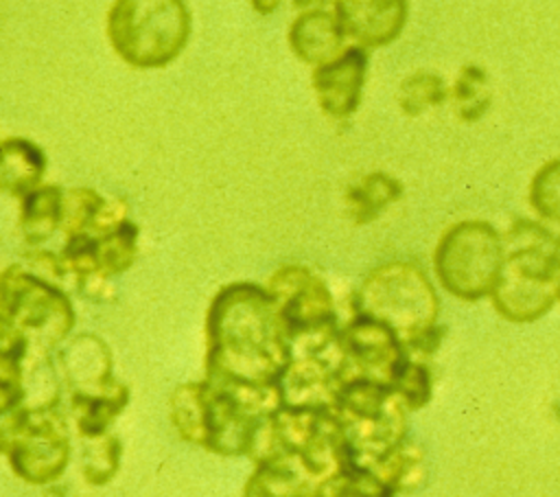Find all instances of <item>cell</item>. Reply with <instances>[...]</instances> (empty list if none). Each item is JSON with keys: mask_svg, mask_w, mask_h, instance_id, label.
I'll return each instance as SVG.
<instances>
[{"mask_svg": "<svg viewBox=\"0 0 560 497\" xmlns=\"http://www.w3.org/2000/svg\"><path fill=\"white\" fill-rule=\"evenodd\" d=\"M295 350L267 285L230 282L206 311V377L278 385Z\"/></svg>", "mask_w": 560, "mask_h": 497, "instance_id": "1", "label": "cell"}, {"mask_svg": "<svg viewBox=\"0 0 560 497\" xmlns=\"http://www.w3.org/2000/svg\"><path fill=\"white\" fill-rule=\"evenodd\" d=\"M171 423L182 440L217 455H247L262 423L282 407L278 385H249L217 377L173 390Z\"/></svg>", "mask_w": 560, "mask_h": 497, "instance_id": "2", "label": "cell"}, {"mask_svg": "<svg viewBox=\"0 0 560 497\" xmlns=\"http://www.w3.org/2000/svg\"><path fill=\"white\" fill-rule=\"evenodd\" d=\"M354 313L387 324L416 359H427L440 346V298L413 261H387L368 271L354 293Z\"/></svg>", "mask_w": 560, "mask_h": 497, "instance_id": "3", "label": "cell"}, {"mask_svg": "<svg viewBox=\"0 0 560 497\" xmlns=\"http://www.w3.org/2000/svg\"><path fill=\"white\" fill-rule=\"evenodd\" d=\"M74 326L68 293L48 276L9 265L0 278V352L44 361Z\"/></svg>", "mask_w": 560, "mask_h": 497, "instance_id": "4", "label": "cell"}, {"mask_svg": "<svg viewBox=\"0 0 560 497\" xmlns=\"http://www.w3.org/2000/svg\"><path fill=\"white\" fill-rule=\"evenodd\" d=\"M287 460L317 484L350 464L343 427L332 409L282 405L269 416L254 442L249 460Z\"/></svg>", "mask_w": 560, "mask_h": 497, "instance_id": "5", "label": "cell"}, {"mask_svg": "<svg viewBox=\"0 0 560 497\" xmlns=\"http://www.w3.org/2000/svg\"><path fill=\"white\" fill-rule=\"evenodd\" d=\"M192 15L186 0H114L105 15V35L127 66L158 70L188 46Z\"/></svg>", "mask_w": 560, "mask_h": 497, "instance_id": "6", "label": "cell"}, {"mask_svg": "<svg viewBox=\"0 0 560 497\" xmlns=\"http://www.w3.org/2000/svg\"><path fill=\"white\" fill-rule=\"evenodd\" d=\"M556 234L534 221H516L505 241V261L490 293L494 311L514 324L540 320L556 304L551 252Z\"/></svg>", "mask_w": 560, "mask_h": 497, "instance_id": "7", "label": "cell"}, {"mask_svg": "<svg viewBox=\"0 0 560 497\" xmlns=\"http://www.w3.org/2000/svg\"><path fill=\"white\" fill-rule=\"evenodd\" d=\"M343 427L350 464L374 469L387 453L407 440L409 407L400 394L376 381H343L335 407Z\"/></svg>", "mask_w": 560, "mask_h": 497, "instance_id": "8", "label": "cell"}, {"mask_svg": "<svg viewBox=\"0 0 560 497\" xmlns=\"http://www.w3.org/2000/svg\"><path fill=\"white\" fill-rule=\"evenodd\" d=\"M503 261V236L481 219H464L446 228L433 252V269L442 289L466 302L492 293Z\"/></svg>", "mask_w": 560, "mask_h": 497, "instance_id": "9", "label": "cell"}, {"mask_svg": "<svg viewBox=\"0 0 560 497\" xmlns=\"http://www.w3.org/2000/svg\"><path fill=\"white\" fill-rule=\"evenodd\" d=\"M2 451L26 484L57 482L70 462L68 418L57 405H22L2 414Z\"/></svg>", "mask_w": 560, "mask_h": 497, "instance_id": "10", "label": "cell"}, {"mask_svg": "<svg viewBox=\"0 0 560 497\" xmlns=\"http://www.w3.org/2000/svg\"><path fill=\"white\" fill-rule=\"evenodd\" d=\"M267 289L280 307L295 352L326 350L337 344L341 326L332 291L322 276L304 265L287 263L269 276Z\"/></svg>", "mask_w": 560, "mask_h": 497, "instance_id": "11", "label": "cell"}, {"mask_svg": "<svg viewBox=\"0 0 560 497\" xmlns=\"http://www.w3.org/2000/svg\"><path fill=\"white\" fill-rule=\"evenodd\" d=\"M339 346L343 381L368 379L392 388L409 357L402 339L387 324L361 313H352L341 326Z\"/></svg>", "mask_w": 560, "mask_h": 497, "instance_id": "12", "label": "cell"}, {"mask_svg": "<svg viewBox=\"0 0 560 497\" xmlns=\"http://www.w3.org/2000/svg\"><path fill=\"white\" fill-rule=\"evenodd\" d=\"M343 385L339 339L326 350L295 352L278 381L282 405L332 409Z\"/></svg>", "mask_w": 560, "mask_h": 497, "instance_id": "13", "label": "cell"}, {"mask_svg": "<svg viewBox=\"0 0 560 497\" xmlns=\"http://www.w3.org/2000/svg\"><path fill=\"white\" fill-rule=\"evenodd\" d=\"M368 48L348 44L337 57L313 68L311 88L319 109L332 120L350 118L363 99L368 81Z\"/></svg>", "mask_w": 560, "mask_h": 497, "instance_id": "14", "label": "cell"}, {"mask_svg": "<svg viewBox=\"0 0 560 497\" xmlns=\"http://www.w3.org/2000/svg\"><path fill=\"white\" fill-rule=\"evenodd\" d=\"M332 9L350 44L368 50L400 37L407 24V0H332Z\"/></svg>", "mask_w": 560, "mask_h": 497, "instance_id": "15", "label": "cell"}, {"mask_svg": "<svg viewBox=\"0 0 560 497\" xmlns=\"http://www.w3.org/2000/svg\"><path fill=\"white\" fill-rule=\"evenodd\" d=\"M291 53L306 66L317 68L337 57L348 46V35L328 7H313L300 11L287 33Z\"/></svg>", "mask_w": 560, "mask_h": 497, "instance_id": "16", "label": "cell"}, {"mask_svg": "<svg viewBox=\"0 0 560 497\" xmlns=\"http://www.w3.org/2000/svg\"><path fill=\"white\" fill-rule=\"evenodd\" d=\"M59 363L70 392H90L114 381L109 348L96 335L83 333L70 339L59 352Z\"/></svg>", "mask_w": 560, "mask_h": 497, "instance_id": "17", "label": "cell"}, {"mask_svg": "<svg viewBox=\"0 0 560 497\" xmlns=\"http://www.w3.org/2000/svg\"><path fill=\"white\" fill-rule=\"evenodd\" d=\"M129 403V388L120 381H112L98 390L70 392V416L85 438H98L109 431L112 423L122 414Z\"/></svg>", "mask_w": 560, "mask_h": 497, "instance_id": "18", "label": "cell"}, {"mask_svg": "<svg viewBox=\"0 0 560 497\" xmlns=\"http://www.w3.org/2000/svg\"><path fill=\"white\" fill-rule=\"evenodd\" d=\"M46 173L44 151L28 138L9 136L0 147V186L11 197H26L42 186Z\"/></svg>", "mask_w": 560, "mask_h": 497, "instance_id": "19", "label": "cell"}, {"mask_svg": "<svg viewBox=\"0 0 560 497\" xmlns=\"http://www.w3.org/2000/svg\"><path fill=\"white\" fill-rule=\"evenodd\" d=\"M66 190L57 184H42L20 199V232L31 247H42L63 223Z\"/></svg>", "mask_w": 560, "mask_h": 497, "instance_id": "20", "label": "cell"}, {"mask_svg": "<svg viewBox=\"0 0 560 497\" xmlns=\"http://www.w3.org/2000/svg\"><path fill=\"white\" fill-rule=\"evenodd\" d=\"M402 197V184L383 171H370L352 180L346 188V210L352 223L365 226L378 219Z\"/></svg>", "mask_w": 560, "mask_h": 497, "instance_id": "21", "label": "cell"}, {"mask_svg": "<svg viewBox=\"0 0 560 497\" xmlns=\"http://www.w3.org/2000/svg\"><path fill=\"white\" fill-rule=\"evenodd\" d=\"M317 482L287 460H262L254 464L243 497H315Z\"/></svg>", "mask_w": 560, "mask_h": 497, "instance_id": "22", "label": "cell"}, {"mask_svg": "<svg viewBox=\"0 0 560 497\" xmlns=\"http://www.w3.org/2000/svg\"><path fill=\"white\" fill-rule=\"evenodd\" d=\"M396 495H409L424 486L429 477V462L422 444L407 438L392 453H387L372 469Z\"/></svg>", "mask_w": 560, "mask_h": 497, "instance_id": "23", "label": "cell"}, {"mask_svg": "<svg viewBox=\"0 0 560 497\" xmlns=\"http://www.w3.org/2000/svg\"><path fill=\"white\" fill-rule=\"evenodd\" d=\"M315 497H396V493L374 471L346 464L317 484Z\"/></svg>", "mask_w": 560, "mask_h": 497, "instance_id": "24", "label": "cell"}, {"mask_svg": "<svg viewBox=\"0 0 560 497\" xmlns=\"http://www.w3.org/2000/svg\"><path fill=\"white\" fill-rule=\"evenodd\" d=\"M490 99V83L483 68L472 63L464 66L451 88V101L457 118L464 123L479 120L488 112Z\"/></svg>", "mask_w": 560, "mask_h": 497, "instance_id": "25", "label": "cell"}, {"mask_svg": "<svg viewBox=\"0 0 560 497\" xmlns=\"http://www.w3.org/2000/svg\"><path fill=\"white\" fill-rule=\"evenodd\" d=\"M448 99L444 79L431 70H416L402 79L398 90L400 112L409 118H416L433 107H440Z\"/></svg>", "mask_w": 560, "mask_h": 497, "instance_id": "26", "label": "cell"}, {"mask_svg": "<svg viewBox=\"0 0 560 497\" xmlns=\"http://www.w3.org/2000/svg\"><path fill=\"white\" fill-rule=\"evenodd\" d=\"M120 455H122V442L116 434L107 431L98 438H85L83 460H81V473L85 482L92 486L107 484L120 466Z\"/></svg>", "mask_w": 560, "mask_h": 497, "instance_id": "27", "label": "cell"}, {"mask_svg": "<svg viewBox=\"0 0 560 497\" xmlns=\"http://www.w3.org/2000/svg\"><path fill=\"white\" fill-rule=\"evenodd\" d=\"M529 204L538 217L560 226V158L545 162L529 182Z\"/></svg>", "mask_w": 560, "mask_h": 497, "instance_id": "28", "label": "cell"}, {"mask_svg": "<svg viewBox=\"0 0 560 497\" xmlns=\"http://www.w3.org/2000/svg\"><path fill=\"white\" fill-rule=\"evenodd\" d=\"M392 388L400 394L407 407L416 412V409H422L433 396V374L424 363V359H416L409 355L398 377L394 379Z\"/></svg>", "mask_w": 560, "mask_h": 497, "instance_id": "29", "label": "cell"}, {"mask_svg": "<svg viewBox=\"0 0 560 497\" xmlns=\"http://www.w3.org/2000/svg\"><path fill=\"white\" fill-rule=\"evenodd\" d=\"M551 278H553V287H556V296L560 300V236L556 239V245L551 252Z\"/></svg>", "mask_w": 560, "mask_h": 497, "instance_id": "30", "label": "cell"}, {"mask_svg": "<svg viewBox=\"0 0 560 497\" xmlns=\"http://www.w3.org/2000/svg\"><path fill=\"white\" fill-rule=\"evenodd\" d=\"M280 2H282V0H249L252 9H254L256 13H260V15H271V13L280 7Z\"/></svg>", "mask_w": 560, "mask_h": 497, "instance_id": "31", "label": "cell"}, {"mask_svg": "<svg viewBox=\"0 0 560 497\" xmlns=\"http://www.w3.org/2000/svg\"><path fill=\"white\" fill-rule=\"evenodd\" d=\"M293 7L304 11V9H313V7H322V0H293Z\"/></svg>", "mask_w": 560, "mask_h": 497, "instance_id": "32", "label": "cell"}]
</instances>
